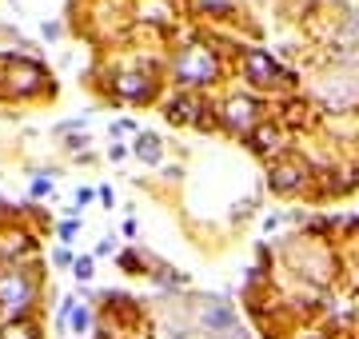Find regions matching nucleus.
<instances>
[{
	"label": "nucleus",
	"instance_id": "obj_1",
	"mask_svg": "<svg viewBox=\"0 0 359 339\" xmlns=\"http://www.w3.org/2000/svg\"><path fill=\"white\" fill-rule=\"evenodd\" d=\"M212 72H216V64H212V56H204V53H188L180 60V80H188V84H200V80H208Z\"/></svg>",
	"mask_w": 359,
	"mask_h": 339
},
{
	"label": "nucleus",
	"instance_id": "obj_2",
	"mask_svg": "<svg viewBox=\"0 0 359 339\" xmlns=\"http://www.w3.org/2000/svg\"><path fill=\"white\" fill-rule=\"evenodd\" d=\"M248 76L256 80V84H271V76H280V68L271 64L264 53H252L248 56Z\"/></svg>",
	"mask_w": 359,
	"mask_h": 339
},
{
	"label": "nucleus",
	"instance_id": "obj_3",
	"mask_svg": "<svg viewBox=\"0 0 359 339\" xmlns=\"http://www.w3.org/2000/svg\"><path fill=\"white\" fill-rule=\"evenodd\" d=\"M0 300L8 303V307H25V300H28V284L25 279H0Z\"/></svg>",
	"mask_w": 359,
	"mask_h": 339
},
{
	"label": "nucleus",
	"instance_id": "obj_4",
	"mask_svg": "<svg viewBox=\"0 0 359 339\" xmlns=\"http://www.w3.org/2000/svg\"><path fill=\"white\" fill-rule=\"evenodd\" d=\"M204 324L208 327H231V307L228 303H212V307H204Z\"/></svg>",
	"mask_w": 359,
	"mask_h": 339
},
{
	"label": "nucleus",
	"instance_id": "obj_5",
	"mask_svg": "<svg viewBox=\"0 0 359 339\" xmlns=\"http://www.w3.org/2000/svg\"><path fill=\"white\" fill-rule=\"evenodd\" d=\"M228 120L240 124V128H248V124H252V104H248V100H236V104L228 108Z\"/></svg>",
	"mask_w": 359,
	"mask_h": 339
},
{
	"label": "nucleus",
	"instance_id": "obj_6",
	"mask_svg": "<svg viewBox=\"0 0 359 339\" xmlns=\"http://www.w3.org/2000/svg\"><path fill=\"white\" fill-rule=\"evenodd\" d=\"M136 152H140L144 160H152V164H156V160H160V144H156L152 136H148V140H140V144H136Z\"/></svg>",
	"mask_w": 359,
	"mask_h": 339
},
{
	"label": "nucleus",
	"instance_id": "obj_7",
	"mask_svg": "<svg viewBox=\"0 0 359 339\" xmlns=\"http://www.w3.org/2000/svg\"><path fill=\"white\" fill-rule=\"evenodd\" d=\"M295 180H299V176H295L292 168H283V172H276V188H295Z\"/></svg>",
	"mask_w": 359,
	"mask_h": 339
},
{
	"label": "nucleus",
	"instance_id": "obj_8",
	"mask_svg": "<svg viewBox=\"0 0 359 339\" xmlns=\"http://www.w3.org/2000/svg\"><path fill=\"white\" fill-rule=\"evenodd\" d=\"M72 327H76V331H84V327H88V312H84V307H80V312H72Z\"/></svg>",
	"mask_w": 359,
	"mask_h": 339
},
{
	"label": "nucleus",
	"instance_id": "obj_9",
	"mask_svg": "<svg viewBox=\"0 0 359 339\" xmlns=\"http://www.w3.org/2000/svg\"><path fill=\"white\" fill-rule=\"evenodd\" d=\"M120 88L128 92V96H136V92H140V84H136V76H124V84H120Z\"/></svg>",
	"mask_w": 359,
	"mask_h": 339
},
{
	"label": "nucleus",
	"instance_id": "obj_10",
	"mask_svg": "<svg viewBox=\"0 0 359 339\" xmlns=\"http://www.w3.org/2000/svg\"><path fill=\"white\" fill-rule=\"evenodd\" d=\"M76 275H80V279H88V275H92V260H80L76 263Z\"/></svg>",
	"mask_w": 359,
	"mask_h": 339
}]
</instances>
